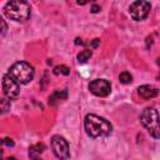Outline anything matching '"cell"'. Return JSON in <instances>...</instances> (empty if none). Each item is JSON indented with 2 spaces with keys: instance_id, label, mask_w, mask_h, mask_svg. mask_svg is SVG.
Here are the masks:
<instances>
[{
  "instance_id": "obj_4",
  "label": "cell",
  "mask_w": 160,
  "mask_h": 160,
  "mask_svg": "<svg viewBox=\"0 0 160 160\" xmlns=\"http://www.w3.org/2000/svg\"><path fill=\"white\" fill-rule=\"evenodd\" d=\"M11 78H14L19 84H28L34 79V68L25 61H18L15 62L8 72Z\"/></svg>"
},
{
  "instance_id": "obj_5",
  "label": "cell",
  "mask_w": 160,
  "mask_h": 160,
  "mask_svg": "<svg viewBox=\"0 0 160 160\" xmlns=\"http://www.w3.org/2000/svg\"><path fill=\"white\" fill-rule=\"evenodd\" d=\"M51 149L54 155L59 160H68L70 158V151H69V144L68 141L60 136V135H54L51 138Z\"/></svg>"
},
{
  "instance_id": "obj_13",
  "label": "cell",
  "mask_w": 160,
  "mask_h": 160,
  "mask_svg": "<svg viewBox=\"0 0 160 160\" xmlns=\"http://www.w3.org/2000/svg\"><path fill=\"white\" fill-rule=\"evenodd\" d=\"M119 80H120L121 84H130V82L132 81V76H131L130 72L122 71V72L119 75Z\"/></svg>"
},
{
  "instance_id": "obj_12",
  "label": "cell",
  "mask_w": 160,
  "mask_h": 160,
  "mask_svg": "<svg viewBox=\"0 0 160 160\" xmlns=\"http://www.w3.org/2000/svg\"><path fill=\"white\" fill-rule=\"evenodd\" d=\"M91 55H92V51L91 50H82V51H80L79 54H78V61H79V64H84V62H86L90 58H91Z\"/></svg>"
},
{
  "instance_id": "obj_21",
  "label": "cell",
  "mask_w": 160,
  "mask_h": 160,
  "mask_svg": "<svg viewBox=\"0 0 160 160\" xmlns=\"http://www.w3.org/2000/svg\"><path fill=\"white\" fill-rule=\"evenodd\" d=\"M6 160H16V158H14V156H10V158H8Z\"/></svg>"
},
{
  "instance_id": "obj_14",
  "label": "cell",
  "mask_w": 160,
  "mask_h": 160,
  "mask_svg": "<svg viewBox=\"0 0 160 160\" xmlns=\"http://www.w3.org/2000/svg\"><path fill=\"white\" fill-rule=\"evenodd\" d=\"M54 74L55 75H59V74H62V75H69L70 74V69L65 65H58L54 68Z\"/></svg>"
},
{
  "instance_id": "obj_1",
  "label": "cell",
  "mask_w": 160,
  "mask_h": 160,
  "mask_svg": "<svg viewBox=\"0 0 160 160\" xmlns=\"http://www.w3.org/2000/svg\"><path fill=\"white\" fill-rule=\"evenodd\" d=\"M84 126L86 130V134L90 138H104V136H109L112 131V126L111 124L104 119L100 118L95 114H88L85 116V121H84Z\"/></svg>"
},
{
  "instance_id": "obj_22",
  "label": "cell",
  "mask_w": 160,
  "mask_h": 160,
  "mask_svg": "<svg viewBox=\"0 0 160 160\" xmlns=\"http://www.w3.org/2000/svg\"><path fill=\"white\" fill-rule=\"evenodd\" d=\"M156 62H158V65L160 66V58H158V60H156ZM159 79H160V75H159Z\"/></svg>"
},
{
  "instance_id": "obj_19",
  "label": "cell",
  "mask_w": 160,
  "mask_h": 160,
  "mask_svg": "<svg viewBox=\"0 0 160 160\" xmlns=\"http://www.w3.org/2000/svg\"><path fill=\"white\" fill-rule=\"evenodd\" d=\"M100 11V6L99 5H92L91 6V12H99Z\"/></svg>"
},
{
  "instance_id": "obj_6",
  "label": "cell",
  "mask_w": 160,
  "mask_h": 160,
  "mask_svg": "<svg viewBox=\"0 0 160 160\" xmlns=\"http://www.w3.org/2000/svg\"><path fill=\"white\" fill-rule=\"evenodd\" d=\"M150 9H151L150 2L139 0V1H134V2L130 4L129 14L134 20L140 21V20H144L145 18H148V15L150 12Z\"/></svg>"
},
{
  "instance_id": "obj_20",
  "label": "cell",
  "mask_w": 160,
  "mask_h": 160,
  "mask_svg": "<svg viewBox=\"0 0 160 160\" xmlns=\"http://www.w3.org/2000/svg\"><path fill=\"white\" fill-rule=\"evenodd\" d=\"M75 42H76V44H81V45L84 44V41H81V39H76V41H75Z\"/></svg>"
},
{
  "instance_id": "obj_8",
  "label": "cell",
  "mask_w": 160,
  "mask_h": 160,
  "mask_svg": "<svg viewBox=\"0 0 160 160\" xmlns=\"http://www.w3.org/2000/svg\"><path fill=\"white\" fill-rule=\"evenodd\" d=\"M89 90L96 95V96H100V98H104V96H108L111 91V85L108 80L105 79H95L92 80L90 84H89Z\"/></svg>"
},
{
  "instance_id": "obj_7",
  "label": "cell",
  "mask_w": 160,
  "mask_h": 160,
  "mask_svg": "<svg viewBox=\"0 0 160 160\" xmlns=\"http://www.w3.org/2000/svg\"><path fill=\"white\" fill-rule=\"evenodd\" d=\"M2 90L8 99H16L20 94V84L9 74L2 76Z\"/></svg>"
},
{
  "instance_id": "obj_3",
  "label": "cell",
  "mask_w": 160,
  "mask_h": 160,
  "mask_svg": "<svg viewBox=\"0 0 160 160\" xmlns=\"http://www.w3.org/2000/svg\"><path fill=\"white\" fill-rule=\"evenodd\" d=\"M140 120L154 139H160V118L155 108H145L140 115Z\"/></svg>"
},
{
  "instance_id": "obj_17",
  "label": "cell",
  "mask_w": 160,
  "mask_h": 160,
  "mask_svg": "<svg viewBox=\"0 0 160 160\" xmlns=\"http://www.w3.org/2000/svg\"><path fill=\"white\" fill-rule=\"evenodd\" d=\"M0 22H1V26H2V29H1V35H5L6 29H8L6 22H5V20H4V19H0Z\"/></svg>"
},
{
  "instance_id": "obj_15",
  "label": "cell",
  "mask_w": 160,
  "mask_h": 160,
  "mask_svg": "<svg viewBox=\"0 0 160 160\" xmlns=\"http://www.w3.org/2000/svg\"><path fill=\"white\" fill-rule=\"evenodd\" d=\"M10 109V100H8V98H2L1 99V111L6 112Z\"/></svg>"
},
{
  "instance_id": "obj_11",
  "label": "cell",
  "mask_w": 160,
  "mask_h": 160,
  "mask_svg": "<svg viewBox=\"0 0 160 160\" xmlns=\"http://www.w3.org/2000/svg\"><path fill=\"white\" fill-rule=\"evenodd\" d=\"M66 96H68V91H66V89H64V90H56V91H54V92L49 96V104L55 105L56 101L65 100Z\"/></svg>"
},
{
  "instance_id": "obj_10",
  "label": "cell",
  "mask_w": 160,
  "mask_h": 160,
  "mask_svg": "<svg viewBox=\"0 0 160 160\" xmlns=\"http://www.w3.org/2000/svg\"><path fill=\"white\" fill-rule=\"evenodd\" d=\"M45 150V145L42 142H39V144H35V145H31L30 149H29V156L31 160H42L40 154Z\"/></svg>"
},
{
  "instance_id": "obj_2",
  "label": "cell",
  "mask_w": 160,
  "mask_h": 160,
  "mask_svg": "<svg viewBox=\"0 0 160 160\" xmlns=\"http://www.w3.org/2000/svg\"><path fill=\"white\" fill-rule=\"evenodd\" d=\"M4 12L11 20L24 22V21L29 20L30 14H31V9H30V5L26 1L12 0V1H9V2L5 4Z\"/></svg>"
},
{
  "instance_id": "obj_9",
  "label": "cell",
  "mask_w": 160,
  "mask_h": 160,
  "mask_svg": "<svg viewBox=\"0 0 160 160\" xmlns=\"http://www.w3.org/2000/svg\"><path fill=\"white\" fill-rule=\"evenodd\" d=\"M138 92L142 99H152L159 95V90L152 85H141L138 88Z\"/></svg>"
},
{
  "instance_id": "obj_18",
  "label": "cell",
  "mask_w": 160,
  "mask_h": 160,
  "mask_svg": "<svg viewBox=\"0 0 160 160\" xmlns=\"http://www.w3.org/2000/svg\"><path fill=\"white\" fill-rule=\"evenodd\" d=\"M99 44H100V39H94L91 42H90V48H92V49H95V48H98L99 46Z\"/></svg>"
},
{
  "instance_id": "obj_16",
  "label": "cell",
  "mask_w": 160,
  "mask_h": 160,
  "mask_svg": "<svg viewBox=\"0 0 160 160\" xmlns=\"http://www.w3.org/2000/svg\"><path fill=\"white\" fill-rule=\"evenodd\" d=\"M2 145H6V146L11 148V146H14V141H12L10 138H5V139L2 140Z\"/></svg>"
}]
</instances>
